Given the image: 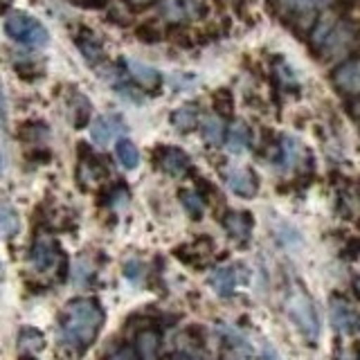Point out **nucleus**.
<instances>
[{
    "label": "nucleus",
    "mask_w": 360,
    "mask_h": 360,
    "mask_svg": "<svg viewBox=\"0 0 360 360\" xmlns=\"http://www.w3.org/2000/svg\"><path fill=\"white\" fill-rule=\"evenodd\" d=\"M228 185L236 196H243V198H252L257 194V187H259L255 174L245 167L232 169L230 176H228Z\"/></svg>",
    "instance_id": "6"
},
{
    "label": "nucleus",
    "mask_w": 360,
    "mask_h": 360,
    "mask_svg": "<svg viewBox=\"0 0 360 360\" xmlns=\"http://www.w3.org/2000/svg\"><path fill=\"white\" fill-rule=\"evenodd\" d=\"M135 37L142 43H158L160 41V30H158L153 22H142V25L135 30Z\"/></svg>",
    "instance_id": "21"
},
{
    "label": "nucleus",
    "mask_w": 360,
    "mask_h": 360,
    "mask_svg": "<svg viewBox=\"0 0 360 360\" xmlns=\"http://www.w3.org/2000/svg\"><path fill=\"white\" fill-rule=\"evenodd\" d=\"M75 43H77V48L82 50V54L86 56L88 63L95 65L104 59V48H101V43L97 41V37L90 30H79L75 34Z\"/></svg>",
    "instance_id": "8"
},
{
    "label": "nucleus",
    "mask_w": 360,
    "mask_h": 360,
    "mask_svg": "<svg viewBox=\"0 0 360 360\" xmlns=\"http://www.w3.org/2000/svg\"><path fill=\"white\" fill-rule=\"evenodd\" d=\"M104 322V311L93 300H77L63 313L61 340L72 349H84L97 338V331Z\"/></svg>",
    "instance_id": "1"
},
{
    "label": "nucleus",
    "mask_w": 360,
    "mask_h": 360,
    "mask_svg": "<svg viewBox=\"0 0 360 360\" xmlns=\"http://www.w3.org/2000/svg\"><path fill=\"white\" fill-rule=\"evenodd\" d=\"M172 124L180 131V133H189L196 129L198 124V112H196V106L194 104H187L183 108H178L174 115H172Z\"/></svg>",
    "instance_id": "13"
},
{
    "label": "nucleus",
    "mask_w": 360,
    "mask_h": 360,
    "mask_svg": "<svg viewBox=\"0 0 360 360\" xmlns=\"http://www.w3.org/2000/svg\"><path fill=\"white\" fill-rule=\"evenodd\" d=\"M18 138L25 140V142H41L43 138H48V127L41 122H22L18 127Z\"/></svg>",
    "instance_id": "16"
},
{
    "label": "nucleus",
    "mask_w": 360,
    "mask_h": 360,
    "mask_svg": "<svg viewBox=\"0 0 360 360\" xmlns=\"http://www.w3.org/2000/svg\"><path fill=\"white\" fill-rule=\"evenodd\" d=\"M187 167H189V158L180 149H174V146L162 149V169L167 174L180 176V174H185Z\"/></svg>",
    "instance_id": "11"
},
{
    "label": "nucleus",
    "mask_w": 360,
    "mask_h": 360,
    "mask_svg": "<svg viewBox=\"0 0 360 360\" xmlns=\"http://www.w3.org/2000/svg\"><path fill=\"white\" fill-rule=\"evenodd\" d=\"M354 290H356V295L360 300V277H356V281H354Z\"/></svg>",
    "instance_id": "29"
},
{
    "label": "nucleus",
    "mask_w": 360,
    "mask_h": 360,
    "mask_svg": "<svg viewBox=\"0 0 360 360\" xmlns=\"http://www.w3.org/2000/svg\"><path fill=\"white\" fill-rule=\"evenodd\" d=\"M115 153H117V160L122 162L124 169H135L140 165V153L131 140H120L115 146Z\"/></svg>",
    "instance_id": "14"
},
{
    "label": "nucleus",
    "mask_w": 360,
    "mask_h": 360,
    "mask_svg": "<svg viewBox=\"0 0 360 360\" xmlns=\"http://www.w3.org/2000/svg\"><path fill=\"white\" fill-rule=\"evenodd\" d=\"M124 273H127L131 279H138V273H140V264L138 262H129L124 266Z\"/></svg>",
    "instance_id": "26"
},
{
    "label": "nucleus",
    "mask_w": 360,
    "mask_h": 360,
    "mask_svg": "<svg viewBox=\"0 0 360 360\" xmlns=\"http://www.w3.org/2000/svg\"><path fill=\"white\" fill-rule=\"evenodd\" d=\"M124 68H127L129 75L135 79V82H138L140 86H144V88H149V90H155L162 82V77H160V72L155 70V68L140 63L135 59H124Z\"/></svg>",
    "instance_id": "7"
},
{
    "label": "nucleus",
    "mask_w": 360,
    "mask_h": 360,
    "mask_svg": "<svg viewBox=\"0 0 360 360\" xmlns=\"http://www.w3.org/2000/svg\"><path fill=\"white\" fill-rule=\"evenodd\" d=\"M0 167H3V162H0Z\"/></svg>",
    "instance_id": "31"
},
{
    "label": "nucleus",
    "mask_w": 360,
    "mask_h": 360,
    "mask_svg": "<svg viewBox=\"0 0 360 360\" xmlns=\"http://www.w3.org/2000/svg\"><path fill=\"white\" fill-rule=\"evenodd\" d=\"M54 257H56V248L50 241H37L30 252V262L34 268L39 270H48L54 266Z\"/></svg>",
    "instance_id": "10"
},
{
    "label": "nucleus",
    "mask_w": 360,
    "mask_h": 360,
    "mask_svg": "<svg viewBox=\"0 0 360 360\" xmlns=\"http://www.w3.org/2000/svg\"><path fill=\"white\" fill-rule=\"evenodd\" d=\"M202 138H205L210 144H221V138H223L221 120H217V117H205V120H202Z\"/></svg>",
    "instance_id": "19"
},
{
    "label": "nucleus",
    "mask_w": 360,
    "mask_h": 360,
    "mask_svg": "<svg viewBox=\"0 0 360 360\" xmlns=\"http://www.w3.org/2000/svg\"><path fill=\"white\" fill-rule=\"evenodd\" d=\"M183 205L187 207V212L191 214L194 219H198L200 214H202V202H200V198L194 194V191H183Z\"/></svg>",
    "instance_id": "22"
},
{
    "label": "nucleus",
    "mask_w": 360,
    "mask_h": 360,
    "mask_svg": "<svg viewBox=\"0 0 360 360\" xmlns=\"http://www.w3.org/2000/svg\"><path fill=\"white\" fill-rule=\"evenodd\" d=\"M18 232V214L11 205H0V234L14 236Z\"/></svg>",
    "instance_id": "17"
},
{
    "label": "nucleus",
    "mask_w": 360,
    "mask_h": 360,
    "mask_svg": "<svg viewBox=\"0 0 360 360\" xmlns=\"http://www.w3.org/2000/svg\"><path fill=\"white\" fill-rule=\"evenodd\" d=\"M110 360H135V358H133V352H129V349H122V352L112 354Z\"/></svg>",
    "instance_id": "27"
},
{
    "label": "nucleus",
    "mask_w": 360,
    "mask_h": 360,
    "mask_svg": "<svg viewBox=\"0 0 360 360\" xmlns=\"http://www.w3.org/2000/svg\"><path fill=\"white\" fill-rule=\"evenodd\" d=\"M124 131H127V127H124V122L120 117H115V115L97 117L93 122V127H90V138H93V142L99 146H108Z\"/></svg>",
    "instance_id": "4"
},
{
    "label": "nucleus",
    "mask_w": 360,
    "mask_h": 360,
    "mask_svg": "<svg viewBox=\"0 0 360 360\" xmlns=\"http://www.w3.org/2000/svg\"><path fill=\"white\" fill-rule=\"evenodd\" d=\"M212 288L219 292L221 297H230L236 288V275L232 268H219L217 273L210 277Z\"/></svg>",
    "instance_id": "12"
},
{
    "label": "nucleus",
    "mask_w": 360,
    "mask_h": 360,
    "mask_svg": "<svg viewBox=\"0 0 360 360\" xmlns=\"http://www.w3.org/2000/svg\"><path fill=\"white\" fill-rule=\"evenodd\" d=\"M331 315H333V324L342 333H349V335L360 333V315L352 307H349V304H345L340 300H333Z\"/></svg>",
    "instance_id": "5"
},
{
    "label": "nucleus",
    "mask_w": 360,
    "mask_h": 360,
    "mask_svg": "<svg viewBox=\"0 0 360 360\" xmlns=\"http://www.w3.org/2000/svg\"><path fill=\"white\" fill-rule=\"evenodd\" d=\"M5 32L14 41L34 45V48H45L48 41H50L48 30H45L39 20L30 18L27 14H22V11H18V14H11L5 20Z\"/></svg>",
    "instance_id": "3"
},
{
    "label": "nucleus",
    "mask_w": 360,
    "mask_h": 360,
    "mask_svg": "<svg viewBox=\"0 0 360 360\" xmlns=\"http://www.w3.org/2000/svg\"><path fill=\"white\" fill-rule=\"evenodd\" d=\"M225 225H228V230L239 236V239H245L248 234H250V217L248 214H230L228 219H225Z\"/></svg>",
    "instance_id": "18"
},
{
    "label": "nucleus",
    "mask_w": 360,
    "mask_h": 360,
    "mask_svg": "<svg viewBox=\"0 0 360 360\" xmlns=\"http://www.w3.org/2000/svg\"><path fill=\"white\" fill-rule=\"evenodd\" d=\"M14 72L22 79V82H34V79L41 77V68L30 59H22V61L14 63Z\"/></svg>",
    "instance_id": "20"
},
{
    "label": "nucleus",
    "mask_w": 360,
    "mask_h": 360,
    "mask_svg": "<svg viewBox=\"0 0 360 360\" xmlns=\"http://www.w3.org/2000/svg\"><path fill=\"white\" fill-rule=\"evenodd\" d=\"M167 360H191L189 356H185V354H172Z\"/></svg>",
    "instance_id": "28"
},
{
    "label": "nucleus",
    "mask_w": 360,
    "mask_h": 360,
    "mask_svg": "<svg viewBox=\"0 0 360 360\" xmlns=\"http://www.w3.org/2000/svg\"><path fill=\"white\" fill-rule=\"evenodd\" d=\"M248 142H250V133H248L245 124H234L228 135V149L232 153H243L248 149Z\"/></svg>",
    "instance_id": "15"
},
{
    "label": "nucleus",
    "mask_w": 360,
    "mask_h": 360,
    "mask_svg": "<svg viewBox=\"0 0 360 360\" xmlns=\"http://www.w3.org/2000/svg\"><path fill=\"white\" fill-rule=\"evenodd\" d=\"M335 84L347 93H358L360 90V61H349L340 65L333 75Z\"/></svg>",
    "instance_id": "9"
},
{
    "label": "nucleus",
    "mask_w": 360,
    "mask_h": 360,
    "mask_svg": "<svg viewBox=\"0 0 360 360\" xmlns=\"http://www.w3.org/2000/svg\"><path fill=\"white\" fill-rule=\"evenodd\" d=\"M140 349H142L144 360H155V338H153V333H144L140 338Z\"/></svg>",
    "instance_id": "23"
},
{
    "label": "nucleus",
    "mask_w": 360,
    "mask_h": 360,
    "mask_svg": "<svg viewBox=\"0 0 360 360\" xmlns=\"http://www.w3.org/2000/svg\"><path fill=\"white\" fill-rule=\"evenodd\" d=\"M18 360H37V358H32V356H20Z\"/></svg>",
    "instance_id": "30"
},
{
    "label": "nucleus",
    "mask_w": 360,
    "mask_h": 360,
    "mask_svg": "<svg viewBox=\"0 0 360 360\" xmlns=\"http://www.w3.org/2000/svg\"><path fill=\"white\" fill-rule=\"evenodd\" d=\"M286 311L290 315V320L295 322L297 329L309 338V340H318L320 335V320L311 297L304 290L295 288L286 300Z\"/></svg>",
    "instance_id": "2"
},
{
    "label": "nucleus",
    "mask_w": 360,
    "mask_h": 360,
    "mask_svg": "<svg viewBox=\"0 0 360 360\" xmlns=\"http://www.w3.org/2000/svg\"><path fill=\"white\" fill-rule=\"evenodd\" d=\"M194 84H196V77L194 75H174L172 77V86L176 90H187V88H191Z\"/></svg>",
    "instance_id": "24"
},
{
    "label": "nucleus",
    "mask_w": 360,
    "mask_h": 360,
    "mask_svg": "<svg viewBox=\"0 0 360 360\" xmlns=\"http://www.w3.org/2000/svg\"><path fill=\"white\" fill-rule=\"evenodd\" d=\"M0 129L7 131V101L3 95V86H0Z\"/></svg>",
    "instance_id": "25"
}]
</instances>
